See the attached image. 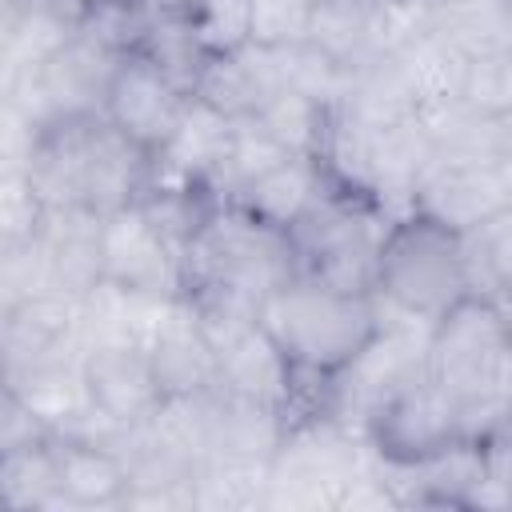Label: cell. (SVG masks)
Instances as JSON below:
<instances>
[{"instance_id":"26","label":"cell","mask_w":512,"mask_h":512,"mask_svg":"<svg viewBox=\"0 0 512 512\" xmlns=\"http://www.w3.org/2000/svg\"><path fill=\"white\" fill-rule=\"evenodd\" d=\"M460 248V268H464V288L476 300L508 304V284H512V208L500 216H488L464 232H456Z\"/></svg>"},{"instance_id":"25","label":"cell","mask_w":512,"mask_h":512,"mask_svg":"<svg viewBox=\"0 0 512 512\" xmlns=\"http://www.w3.org/2000/svg\"><path fill=\"white\" fill-rule=\"evenodd\" d=\"M392 56H396V64H400V72L408 80L416 112L460 100V80H464V64L468 60L432 24L424 32H416L412 40H404L400 48H392Z\"/></svg>"},{"instance_id":"14","label":"cell","mask_w":512,"mask_h":512,"mask_svg":"<svg viewBox=\"0 0 512 512\" xmlns=\"http://www.w3.org/2000/svg\"><path fill=\"white\" fill-rule=\"evenodd\" d=\"M164 400H188L216 388V348L184 296H172L144 344Z\"/></svg>"},{"instance_id":"16","label":"cell","mask_w":512,"mask_h":512,"mask_svg":"<svg viewBox=\"0 0 512 512\" xmlns=\"http://www.w3.org/2000/svg\"><path fill=\"white\" fill-rule=\"evenodd\" d=\"M84 384L88 400L112 424H140L160 404V380L140 344H92L84 348Z\"/></svg>"},{"instance_id":"22","label":"cell","mask_w":512,"mask_h":512,"mask_svg":"<svg viewBox=\"0 0 512 512\" xmlns=\"http://www.w3.org/2000/svg\"><path fill=\"white\" fill-rule=\"evenodd\" d=\"M12 396H20L44 424L48 432H64L72 428L80 416L92 412L88 400V384H84V356H64V360H48V364H32L24 372H12L0 380Z\"/></svg>"},{"instance_id":"12","label":"cell","mask_w":512,"mask_h":512,"mask_svg":"<svg viewBox=\"0 0 512 512\" xmlns=\"http://www.w3.org/2000/svg\"><path fill=\"white\" fill-rule=\"evenodd\" d=\"M64 356H84L80 300L64 292L20 296L0 324V380Z\"/></svg>"},{"instance_id":"11","label":"cell","mask_w":512,"mask_h":512,"mask_svg":"<svg viewBox=\"0 0 512 512\" xmlns=\"http://www.w3.org/2000/svg\"><path fill=\"white\" fill-rule=\"evenodd\" d=\"M184 104H188V92L180 84H172L152 60H144L140 52H132V56H124L116 64L112 84L104 92L100 116L112 128H120L132 144L156 152L172 136Z\"/></svg>"},{"instance_id":"27","label":"cell","mask_w":512,"mask_h":512,"mask_svg":"<svg viewBox=\"0 0 512 512\" xmlns=\"http://www.w3.org/2000/svg\"><path fill=\"white\" fill-rule=\"evenodd\" d=\"M0 508H12V512L64 508L52 436H40V440L0 452Z\"/></svg>"},{"instance_id":"1","label":"cell","mask_w":512,"mask_h":512,"mask_svg":"<svg viewBox=\"0 0 512 512\" xmlns=\"http://www.w3.org/2000/svg\"><path fill=\"white\" fill-rule=\"evenodd\" d=\"M296 276L288 232L232 200H212L180 244V296L196 308L212 348L256 320V308Z\"/></svg>"},{"instance_id":"13","label":"cell","mask_w":512,"mask_h":512,"mask_svg":"<svg viewBox=\"0 0 512 512\" xmlns=\"http://www.w3.org/2000/svg\"><path fill=\"white\" fill-rule=\"evenodd\" d=\"M232 124L224 112L208 108L204 100L188 96L172 136L152 152V184L148 188H176V192H208L212 176L220 172Z\"/></svg>"},{"instance_id":"5","label":"cell","mask_w":512,"mask_h":512,"mask_svg":"<svg viewBox=\"0 0 512 512\" xmlns=\"http://www.w3.org/2000/svg\"><path fill=\"white\" fill-rule=\"evenodd\" d=\"M392 212H384L372 196L332 184L292 228V260L296 276L340 292H372L376 284V256Z\"/></svg>"},{"instance_id":"31","label":"cell","mask_w":512,"mask_h":512,"mask_svg":"<svg viewBox=\"0 0 512 512\" xmlns=\"http://www.w3.org/2000/svg\"><path fill=\"white\" fill-rule=\"evenodd\" d=\"M280 148H288L292 156H316L320 152V140H324V124H328V108L292 92V88H280L276 96H268L260 104V112L252 116Z\"/></svg>"},{"instance_id":"15","label":"cell","mask_w":512,"mask_h":512,"mask_svg":"<svg viewBox=\"0 0 512 512\" xmlns=\"http://www.w3.org/2000/svg\"><path fill=\"white\" fill-rule=\"evenodd\" d=\"M216 388L276 408L292 420L296 408V372L276 340L252 320L216 344Z\"/></svg>"},{"instance_id":"33","label":"cell","mask_w":512,"mask_h":512,"mask_svg":"<svg viewBox=\"0 0 512 512\" xmlns=\"http://www.w3.org/2000/svg\"><path fill=\"white\" fill-rule=\"evenodd\" d=\"M316 0H248V44L292 48L308 40Z\"/></svg>"},{"instance_id":"35","label":"cell","mask_w":512,"mask_h":512,"mask_svg":"<svg viewBox=\"0 0 512 512\" xmlns=\"http://www.w3.org/2000/svg\"><path fill=\"white\" fill-rule=\"evenodd\" d=\"M44 216V204L24 172V164L0 160V236L28 240Z\"/></svg>"},{"instance_id":"37","label":"cell","mask_w":512,"mask_h":512,"mask_svg":"<svg viewBox=\"0 0 512 512\" xmlns=\"http://www.w3.org/2000/svg\"><path fill=\"white\" fill-rule=\"evenodd\" d=\"M20 4H32V8H40V12L64 20L68 28H76V24L88 16V8H92L96 0H20Z\"/></svg>"},{"instance_id":"30","label":"cell","mask_w":512,"mask_h":512,"mask_svg":"<svg viewBox=\"0 0 512 512\" xmlns=\"http://www.w3.org/2000/svg\"><path fill=\"white\" fill-rule=\"evenodd\" d=\"M284 156H292V152L280 148V144H276L252 116H248V120H236V124H232L228 156H224L220 172L212 176L208 196H212V200H232V196L244 192L256 176H264L268 168H276Z\"/></svg>"},{"instance_id":"2","label":"cell","mask_w":512,"mask_h":512,"mask_svg":"<svg viewBox=\"0 0 512 512\" xmlns=\"http://www.w3.org/2000/svg\"><path fill=\"white\" fill-rule=\"evenodd\" d=\"M256 324L276 340L296 372V420L316 412L320 384L380 328V308L372 292H340L308 276H292L256 308Z\"/></svg>"},{"instance_id":"4","label":"cell","mask_w":512,"mask_h":512,"mask_svg":"<svg viewBox=\"0 0 512 512\" xmlns=\"http://www.w3.org/2000/svg\"><path fill=\"white\" fill-rule=\"evenodd\" d=\"M372 296L384 312L436 324L448 308L468 296L456 232L412 208L392 216L376 256Z\"/></svg>"},{"instance_id":"34","label":"cell","mask_w":512,"mask_h":512,"mask_svg":"<svg viewBox=\"0 0 512 512\" xmlns=\"http://www.w3.org/2000/svg\"><path fill=\"white\" fill-rule=\"evenodd\" d=\"M460 104L492 116H512V52L472 56L464 64Z\"/></svg>"},{"instance_id":"24","label":"cell","mask_w":512,"mask_h":512,"mask_svg":"<svg viewBox=\"0 0 512 512\" xmlns=\"http://www.w3.org/2000/svg\"><path fill=\"white\" fill-rule=\"evenodd\" d=\"M308 44L320 48L340 68H360L384 52L380 40V0H316Z\"/></svg>"},{"instance_id":"3","label":"cell","mask_w":512,"mask_h":512,"mask_svg":"<svg viewBox=\"0 0 512 512\" xmlns=\"http://www.w3.org/2000/svg\"><path fill=\"white\" fill-rule=\"evenodd\" d=\"M428 376L460 408L468 440L508 428L512 340L508 304L464 296L428 328Z\"/></svg>"},{"instance_id":"7","label":"cell","mask_w":512,"mask_h":512,"mask_svg":"<svg viewBox=\"0 0 512 512\" xmlns=\"http://www.w3.org/2000/svg\"><path fill=\"white\" fill-rule=\"evenodd\" d=\"M428 328L432 324L380 308V328L360 344V352L344 368H336L320 384L316 412L364 436L368 416L428 372Z\"/></svg>"},{"instance_id":"32","label":"cell","mask_w":512,"mask_h":512,"mask_svg":"<svg viewBox=\"0 0 512 512\" xmlns=\"http://www.w3.org/2000/svg\"><path fill=\"white\" fill-rule=\"evenodd\" d=\"M204 52L248 44V0H176Z\"/></svg>"},{"instance_id":"19","label":"cell","mask_w":512,"mask_h":512,"mask_svg":"<svg viewBox=\"0 0 512 512\" xmlns=\"http://www.w3.org/2000/svg\"><path fill=\"white\" fill-rule=\"evenodd\" d=\"M204 456H232V460H268L288 428V416L264 408L256 400L232 396L224 388H208L196 396Z\"/></svg>"},{"instance_id":"39","label":"cell","mask_w":512,"mask_h":512,"mask_svg":"<svg viewBox=\"0 0 512 512\" xmlns=\"http://www.w3.org/2000/svg\"><path fill=\"white\" fill-rule=\"evenodd\" d=\"M392 4H420V8H436L440 0H392Z\"/></svg>"},{"instance_id":"21","label":"cell","mask_w":512,"mask_h":512,"mask_svg":"<svg viewBox=\"0 0 512 512\" xmlns=\"http://www.w3.org/2000/svg\"><path fill=\"white\" fill-rule=\"evenodd\" d=\"M432 152L448 160H512V116L476 112L460 100L416 112Z\"/></svg>"},{"instance_id":"18","label":"cell","mask_w":512,"mask_h":512,"mask_svg":"<svg viewBox=\"0 0 512 512\" xmlns=\"http://www.w3.org/2000/svg\"><path fill=\"white\" fill-rule=\"evenodd\" d=\"M100 220L88 208H44L32 244L52 292L80 300L100 284Z\"/></svg>"},{"instance_id":"6","label":"cell","mask_w":512,"mask_h":512,"mask_svg":"<svg viewBox=\"0 0 512 512\" xmlns=\"http://www.w3.org/2000/svg\"><path fill=\"white\" fill-rule=\"evenodd\" d=\"M372 452L364 436L324 412L288 420L276 452L268 456V492L264 508H300L320 512L340 504L348 480L368 468Z\"/></svg>"},{"instance_id":"10","label":"cell","mask_w":512,"mask_h":512,"mask_svg":"<svg viewBox=\"0 0 512 512\" xmlns=\"http://www.w3.org/2000/svg\"><path fill=\"white\" fill-rule=\"evenodd\" d=\"M412 212L464 232L512 208V160H448L432 156L412 192Z\"/></svg>"},{"instance_id":"8","label":"cell","mask_w":512,"mask_h":512,"mask_svg":"<svg viewBox=\"0 0 512 512\" xmlns=\"http://www.w3.org/2000/svg\"><path fill=\"white\" fill-rule=\"evenodd\" d=\"M460 440H468L460 424V408L428 372L404 392H396L384 408H376L364 424L368 452L388 464H416Z\"/></svg>"},{"instance_id":"36","label":"cell","mask_w":512,"mask_h":512,"mask_svg":"<svg viewBox=\"0 0 512 512\" xmlns=\"http://www.w3.org/2000/svg\"><path fill=\"white\" fill-rule=\"evenodd\" d=\"M36 132H40V124L28 116V108L12 92L0 88V160L24 164L36 144Z\"/></svg>"},{"instance_id":"38","label":"cell","mask_w":512,"mask_h":512,"mask_svg":"<svg viewBox=\"0 0 512 512\" xmlns=\"http://www.w3.org/2000/svg\"><path fill=\"white\" fill-rule=\"evenodd\" d=\"M16 4H20V0H0V56H4V48H8V36H12Z\"/></svg>"},{"instance_id":"29","label":"cell","mask_w":512,"mask_h":512,"mask_svg":"<svg viewBox=\"0 0 512 512\" xmlns=\"http://www.w3.org/2000/svg\"><path fill=\"white\" fill-rule=\"evenodd\" d=\"M268 492V460L204 456L192 472V512H256Z\"/></svg>"},{"instance_id":"20","label":"cell","mask_w":512,"mask_h":512,"mask_svg":"<svg viewBox=\"0 0 512 512\" xmlns=\"http://www.w3.org/2000/svg\"><path fill=\"white\" fill-rule=\"evenodd\" d=\"M332 184L336 180L328 176V168L316 156H284L276 168H268L244 192H236L232 204L248 208L264 224H276V228L288 232Z\"/></svg>"},{"instance_id":"17","label":"cell","mask_w":512,"mask_h":512,"mask_svg":"<svg viewBox=\"0 0 512 512\" xmlns=\"http://www.w3.org/2000/svg\"><path fill=\"white\" fill-rule=\"evenodd\" d=\"M280 88L284 80H280L276 48H256V44H240L232 52H208L192 80V96L224 112L228 120L256 116L260 104Z\"/></svg>"},{"instance_id":"28","label":"cell","mask_w":512,"mask_h":512,"mask_svg":"<svg viewBox=\"0 0 512 512\" xmlns=\"http://www.w3.org/2000/svg\"><path fill=\"white\" fill-rule=\"evenodd\" d=\"M432 28L464 60L512 52V0H444L432 8Z\"/></svg>"},{"instance_id":"9","label":"cell","mask_w":512,"mask_h":512,"mask_svg":"<svg viewBox=\"0 0 512 512\" xmlns=\"http://www.w3.org/2000/svg\"><path fill=\"white\" fill-rule=\"evenodd\" d=\"M100 280L140 296H180V244L144 204L116 208L100 220Z\"/></svg>"},{"instance_id":"23","label":"cell","mask_w":512,"mask_h":512,"mask_svg":"<svg viewBox=\"0 0 512 512\" xmlns=\"http://www.w3.org/2000/svg\"><path fill=\"white\" fill-rule=\"evenodd\" d=\"M52 440H56L64 508H120L128 492L124 460L96 440H72V436H52Z\"/></svg>"}]
</instances>
